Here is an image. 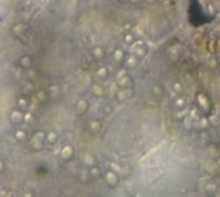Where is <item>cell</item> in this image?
Masks as SVG:
<instances>
[{
    "label": "cell",
    "instance_id": "obj_1",
    "mask_svg": "<svg viewBox=\"0 0 220 197\" xmlns=\"http://www.w3.org/2000/svg\"><path fill=\"white\" fill-rule=\"evenodd\" d=\"M17 137H18V138H23V137H25V134H23V133H18Z\"/></svg>",
    "mask_w": 220,
    "mask_h": 197
}]
</instances>
